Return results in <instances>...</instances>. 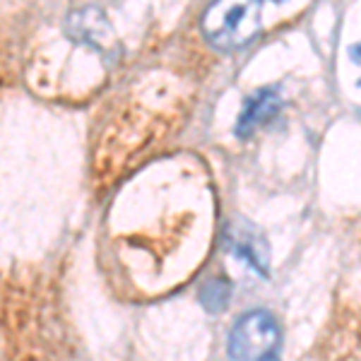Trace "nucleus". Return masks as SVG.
Returning a JSON list of instances; mask_svg holds the SVG:
<instances>
[{
  "label": "nucleus",
  "mask_w": 361,
  "mask_h": 361,
  "mask_svg": "<svg viewBox=\"0 0 361 361\" xmlns=\"http://www.w3.org/2000/svg\"><path fill=\"white\" fill-rule=\"evenodd\" d=\"M66 32L70 39H75L78 44L92 46L99 54H106V49L114 44V29L102 10L97 8L75 10L66 22Z\"/></svg>",
  "instance_id": "obj_4"
},
{
  "label": "nucleus",
  "mask_w": 361,
  "mask_h": 361,
  "mask_svg": "<svg viewBox=\"0 0 361 361\" xmlns=\"http://www.w3.org/2000/svg\"><path fill=\"white\" fill-rule=\"evenodd\" d=\"M231 299V284L224 277H214L207 284H202L200 289V304L207 308L209 313H219L224 311L226 304Z\"/></svg>",
  "instance_id": "obj_6"
},
{
  "label": "nucleus",
  "mask_w": 361,
  "mask_h": 361,
  "mask_svg": "<svg viewBox=\"0 0 361 361\" xmlns=\"http://www.w3.org/2000/svg\"><path fill=\"white\" fill-rule=\"evenodd\" d=\"M277 3H279V0H277Z\"/></svg>",
  "instance_id": "obj_8"
},
{
  "label": "nucleus",
  "mask_w": 361,
  "mask_h": 361,
  "mask_svg": "<svg viewBox=\"0 0 361 361\" xmlns=\"http://www.w3.org/2000/svg\"><path fill=\"white\" fill-rule=\"evenodd\" d=\"M279 106H282V99L272 87H263L255 94H250L246 99L241 109V116H238L236 123V135L238 137H250L258 128H263L270 123L272 118L279 114Z\"/></svg>",
  "instance_id": "obj_5"
},
{
  "label": "nucleus",
  "mask_w": 361,
  "mask_h": 361,
  "mask_svg": "<svg viewBox=\"0 0 361 361\" xmlns=\"http://www.w3.org/2000/svg\"><path fill=\"white\" fill-rule=\"evenodd\" d=\"M282 345L277 320L267 311H250L236 320L229 335V357L263 361L275 359Z\"/></svg>",
  "instance_id": "obj_2"
},
{
  "label": "nucleus",
  "mask_w": 361,
  "mask_h": 361,
  "mask_svg": "<svg viewBox=\"0 0 361 361\" xmlns=\"http://www.w3.org/2000/svg\"><path fill=\"white\" fill-rule=\"evenodd\" d=\"M349 58H352L357 66H361V44H354L352 49H349ZM359 87H361V80H359Z\"/></svg>",
  "instance_id": "obj_7"
},
{
  "label": "nucleus",
  "mask_w": 361,
  "mask_h": 361,
  "mask_svg": "<svg viewBox=\"0 0 361 361\" xmlns=\"http://www.w3.org/2000/svg\"><path fill=\"white\" fill-rule=\"evenodd\" d=\"M260 0H214L202 15V34L214 49L238 51L258 37Z\"/></svg>",
  "instance_id": "obj_1"
},
{
  "label": "nucleus",
  "mask_w": 361,
  "mask_h": 361,
  "mask_svg": "<svg viewBox=\"0 0 361 361\" xmlns=\"http://www.w3.org/2000/svg\"><path fill=\"white\" fill-rule=\"evenodd\" d=\"M224 246L231 255L243 260L248 267H253L258 275H267L270 263V250H267L265 236L248 222H234L224 231Z\"/></svg>",
  "instance_id": "obj_3"
}]
</instances>
